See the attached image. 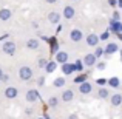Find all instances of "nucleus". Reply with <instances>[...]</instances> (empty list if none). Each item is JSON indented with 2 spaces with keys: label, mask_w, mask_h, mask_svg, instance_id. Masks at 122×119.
<instances>
[{
  "label": "nucleus",
  "mask_w": 122,
  "mask_h": 119,
  "mask_svg": "<svg viewBox=\"0 0 122 119\" xmlns=\"http://www.w3.org/2000/svg\"><path fill=\"white\" fill-rule=\"evenodd\" d=\"M19 76H20L22 80H30L33 78V70H31L30 67H22V68L19 70Z\"/></svg>",
  "instance_id": "f257e3e1"
},
{
  "label": "nucleus",
  "mask_w": 122,
  "mask_h": 119,
  "mask_svg": "<svg viewBox=\"0 0 122 119\" xmlns=\"http://www.w3.org/2000/svg\"><path fill=\"white\" fill-rule=\"evenodd\" d=\"M26 101L28 102H36L37 99H40V93L37 91V90H30V91H26Z\"/></svg>",
  "instance_id": "f03ea898"
},
{
  "label": "nucleus",
  "mask_w": 122,
  "mask_h": 119,
  "mask_svg": "<svg viewBox=\"0 0 122 119\" xmlns=\"http://www.w3.org/2000/svg\"><path fill=\"white\" fill-rule=\"evenodd\" d=\"M2 50H3V53H6V54H14L15 53V43L14 42H5Z\"/></svg>",
  "instance_id": "7ed1b4c3"
},
{
  "label": "nucleus",
  "mask_w": 122,
  "mask_h": 119,
  "mask_svg": "<svg viewBox=\"0 0 122 119\" xmlns=\"http://www.w3.org/2000/svg\"><path fill=\"white\" fill-rule=\"evenodd\" d=\"M17 94H19V91H17V88H15V87H8V88L5 90V96H6L8 99L17 98Z\"/></svg>",
  "instance_id": "20e7f679"
},
{
  "label": "nucleus",
  "mask_w": 122,
  "mask_h": 119,
  "mask_svg": "<svg viewBox=\"0 0 122 119\" xmlns=\"http://www.w3.org/2000/svg\"><path fill=\"white\" fill-rule=\"evenodd\" d=\"M96 59H97V57H96L94 54H86V56L83 57V63H85L86 67H93V65H96Z\"/></svg>",
  "instance_id": "39448f33"
},
{
  "label": "nucleus",
  "mask_w": 122,
  "mask_h": 119,
  "mask_svg": "<svg viewBox=\"0 0 122 119\" xmlns=\"http://www.w3.org/2000/svg\"><path fill=\"white\" fill-rule=\"evenodd\" d=\"M82 37H83V34H82L81 30H73L71 34H70V39H71L73 42H81Z\"/></svg>",
  "instance_id": "423d86ee"
},
{
  "label": "nucleus",
  "mask_w": 122,
  "mask_h": 119,
  "mask_svg": "<svg viewBox=\"0 0 122 119\" xmlns=\"http://www.w3.org/2000/svg\"><path fill=\"white\" fill-rule=\"evenodd\" d=\"M76 16V9L73 6H65L63 8V17L65 19H73Z\"/></svg>",
  "instance_id": "0eeeda50"
},
{
  "label": "nucleus",
  "mask_w": 122,
  "mask_h": 119,
  "mask_svg": "<svg viewBox=\"0 0 122 119\" xmlns=\"http://www.w3.org/2000/svg\"><path fill=\"white\" fill-rule=\"evenodd\" d=\"M91 90H93V87L90 85L88 82H83V83H81V87H79V91H81L82 94H90Z\"/></svg>",
  "instance_id": "6e6552de"
},
{
  "label": "nucleus",
  "mask_w": 122,
  "mask_h": 119,
  "mask_svg": "<svg viewBox=\"0 0 122 119\" xmlns=\"http://www.w3.org/2000/svg\"><path fill=\"white\" fill-rule=\"evenodd\" d=\"M56 60L59 63H66V60H68V54H66L65 51H59V53L56 54Z\"/></svg>",
  "instance_id": "1a4fd4ad"
},
{
  "label": "nucleus",
  "mask_w": 122,
  "mask_h": 119,
  "mask_svg": "<svg viewBox=\"0 0 122 119\" xmlns=\"http://www.w3.org/2000/svg\"><path fill=\"white\" fill-rule=\"evenodd\" d=\"M99 42V36H96V34H90V36H86V43L90 45V47H96Z\"/></svg>",
  "instance_id": "9d476101"
},
{
  "label": "nucleus",
  "mask_w": 122,
  "mask_h": 119,
  "mask_svg": "<svg viewBox=\"0 0 122 119\" xmlns=\"http://www.w3.org/2000/svg\"><path fill=\"white\" fill-rule=\"evenodd\" d=\"M60 98H62L63 102H70L73 98H74V93H73L71 90H65V91L62 93V96H60Z\"/></svg>",
  "instance_id": "9b49d317"
},
{
  "label": "nucleus",
  "mask_w": 122,
  "mask_h": 119,
  "mask_svg": "<svg viewBox=\"0 0 122 119\" xmlns=\"http://www.w3.org/2000/svg\"><path fill=\"white\" fill-rule=\"evenodd\" d=\"M74 71V65H71V63H62V73L63 74H71V73Z\"/></svg>",
  "instance_id": "f8f14e48"
},
{
  "label": "nucleus",
  "mask_w": 122,
  "mask_h": 119,
  "mask_svg": "<svg viewBox=\"0 0 122 119\" xmlns=\"http://www.w3.org/2000/svg\"><path fill=\"white\" fill-rule=\"evenodd\" d=\"M48 20L51 22V23H59V20H60V14L59 12H50V16H48Z\"/></svg>",
  "instance_id": "ddd939ff"
},
{
  "label": "nucleus",
  "mask_w": 122,
  "mask_h": 119,
  "mask_svg": "<svg viewBox=\"0 0 122 119\" xmlns=\"http://www.w3.org/2000/svg\"><path fill=\"white\" fill-rule=\"evenodd\" d=\"M56 67H57V60H51V62L46 63V67H45V71H46V73H53L54 70H56Z\"/></svg>",
  "instance_id": "4468645a"
},
{
  "label": "nucleus",
  "mask_w": 122,
  "mask_h": 119,
  "mask_svg": "<svg viewBox=\"0 0 122 119\" xmlns=\"http://www.w3.org/2000/svg\"><path fill=\"white\" fill-rule=\"evenodd\" d=\"M117 50H119L117 43H108V45H107V50H105V53H107V54H113V53H116Z\"/></svg>",
  "instance_id": "2eb2a0df"
},
{
  "label": "nucleus",
  "mask_w": 122,
  "mask_h": 119,
  "mask_svg": "<svg viewBox=\"0 0 122 119\" xmlns=\"http://www.w3.org/2000/svg\"><path fill=\"white\" fill-rule=\"evenodd\" d=\"M9 17H11V11H9L8 8L0 9V19H2V20H8Z\"/></svg>",
  "instance_id": "dca6fc26"
},
{
  "label": "nucleus",
  "mask_w": 122,
  "mask_h": 119,
  "mask_svg": "<svg viewBox=\"0 0 122 119\" xmlns=\"http://www.w3.org/2000/svg\"><path fill=\"white\" fill-rule=\"evenodd\" d=\"M26 47L30 48V50H37L39 48V40H36V39H30L26 42Z\"/></svg>",
  "instance_id": "f3484780"
},
{
  "label": "nucleus",
  "mask_w": 122,
  "mask_h": 119,
  "mask_svg": "<svg viewBox=\"0 0 122 119\" xmlns=\"http://www.w3.org/2000/svg\"><path fill=\"white\" fill-rule=\"evenodd\" d=\"M50 45H51V53H59V45H57V40H56V37H53V39H50Z\"/></svg>",
  "instance_id": "a211bd4d"
},
{
  "label": "nucleus",
  "mask_w": 122,
  "mask_h": 119,
  "mask_svg": "<svg viewBox=\"0 0 122 119\" xmlns=\"http://www.w3.org/2000/svg\"><path fill=\"white\" fill-rule=\"evenodd\" d=\"M121 102H122V96L121 94H113V98H111V105L117 107V105H121Z\"/></svg>",
  "instance_id": "6ab92c4d"
},
{
  "label": "nucleus",
  "mask_w": 122,
  "mask_h": 119,
  "mask_svg": "<svg viewBox=\"0 0 122 119\" xmlns=\"http://www.w3.org/2000/svg\"><path fill=\"white\" fill-rule=\"evenodd\" d=\"M121 26H122V25H121V23H119L117 20H111V25H110L111 31H114V33H117V31L121 30Z\"/></svg>",
  "instance_id": "aec40b11"
},
{
  "label": "nucleus",
  "mask_w": 122,
  "mask_h": 119,
  "mask_svg": "<svg viewBox=\"0 0 122 119\" xmlns=\"http://www.w3.org/2000/svg\"><path fill=\"white\" fill-rule=\"evenodd\" d=\"M53 85L56 87V88H60V87H63V85H65V79H63V78H57V79H54Z\"/></svg>",
  "instance_id": "412c9836"
},
{
  "label": "nucleus",
  "mask_w": 122,
  "mask_h": 119,
  "mask_svg": "<svg viewBox=\"0 0 122 119\" xmlns=\"http://www.w3.org/2000/svg\"><path fill=\"white\" fill-rule=\"evenodd\" d=\"M108 83H110L113 88H117V87L121 85V82H119V79H117V78H111V79H108Z\"/></svg>",
  "instance_id": "4be33fe9"
},
{
  "label": "nucleus",
  "mask_w": 122,
  "mask_h": 119,
  "mask_svg": "<svg viewBox=\"0 0 122 119\" xmlns=\"http://www.w3.org/2000/svg\"><path fill=\"white\" fill-rule=\"evenodd\" d=\"M108 96H110V93H108L107 88H99V98L101 99H105V98H108Z\"/></svg>",
  "instance_id": "5701e85b"
},
{
  "label": "nucleus",
  "mask_w": 122,
  "mask_h": 119,
  "mask_svg": "<svg viewBox=\"0 0 122 119\" xmlns=\"http://www.w3.org/2000/svg\"><path fill=\"white\" fill-rule=\"evenodd\" d=\"M88 78V74L86 73H83V74H81V76H77V78L74 79V83H83L85 82V79Z\"/></svg>",
  "instance_id": "b1692460"
},
{
  "label": "nucleus",
  "mask_w": 122,
  "mask_h": 119,
  "mask_svg": "<svg viewBox=\"0 0 122 119\" xmlns=\"http://www.w3.org/2000/svg\"><path fill=\"white\" fill-rule=\"evenodd\" d=\"M48 104H50V107H56V105H57V98H54V96L50 98V99H48Z\"/></svg>",
  "instance_id": "393cba45"
},
{
  "label": "nucleus",
  "mask_w": 122,
  "mask_h": 119,
  "mask_svg": "<svg viewBox=\"0 0 122 119\" xmlns=\"http://www.w3.org/2000/svg\"><path fill=\"white\" fill-rule=\"evenodd\" d=\"M104 53H105V51L102 50V48H96V51H94V56H96V57H101Z\"/></svg>",
  "instance_id": "a878e982"
},
{
  "label": "nucleus",
  "mask_w": 122,
  "mask_h": 119,
  "mask_svg": "<svg viewBox=\"0 0 122 119\" xmlns=\"http://www.w3.org/2000/svg\"><path fill=\"white\" fill-rule=\"evenodd\" d=\"M74 70L76 71H82V62L81 60H77V62L74 63Z\"/></svg>",
  "instance_id": "bb28decb"
},
{
  "label": "nucleus",
  "mask_w": 122,
  "mask_h": 119,
  "mask_svg": "<svg viewBox=\"0 0 122 119\" xmlns=\"http://www.w3.org/2000/svg\"><path fill=\"white\" fill-rule=\"evenodd\" d=\"M46 60H45V59H39V60H37V65H39L40 67V68H42V67H46Z\"/></svg>",
  "instance_id": "cd10ccee"
},
{
  "label": "nucleus",
  "mask_w": 122,
  "mask_h": 119,
  "mask_svg": "<svg viewBox=\"0 0 122 119\" xmlns=\"http://www.w3.org/2000/svg\"><path fill=\"white\" fill-rule=\"evenodd\" d=\"M43 83H45V78H43V76H40V78L37 79V85H39V87H43Z\"/></svg>",
  "instance_id": "c85d7f7f"
},
{
  "label": "nucleus",
  "mask_w": 122,
  "mask_h": 119,
  "mask_svg": "<svg viewBox=\"0 0 122 119\" xmlns=\"http://www.w3.org/2000/svg\"><path fill=\"white\" fill-rule=\"evenodd\" d=\"M108 37H110V33H104V34H101V40H107Z\"/></svg>",
  "instance_id": "c756f323"
},
{
  "label": "nucleus",
  "mask_w": 122,
  "mask_h": 119,
  "mask_svg": "<svg viewBox=\"0 0 122 119\" xmlns=\"http://www.w3.org/2000/svg\"><path fill=\"white\" fill-rule=\"evenodd\" d=\"M117 3H119V0H108V5H111V6H116Z\"/></svg>",
  "instance_id": "7c9ffc66"
},
{
  "label": "nucleus",
  "mask_w": 122,
  "mask_h": 119,
  "mask_svg": "<svg viewBox=\"0 0 122 119\" xmlns=\"http://www.w3.org/2000/svg\"><path fill=\"white\" fill-rule=\"evenodd\" d=\"M96 67H97L99 70H104V68H105V63H104V62H99V63H96Z\"/></svg>",
  "instance_id": "2f4dec72"
},
{
  "label": "nucleus",
  "mask_w": 122,
  "mask_h": 119,
  "mask_svg": "<svg viewBox=\"0 0 122 119\" xmlns=\"http://www.w3.org/2000/svg\"><path fill=\"white\" fill-rule=\"evenodd\" d=\"M96 82H97L99 85H104V83H107L108 80H105V79H102V78H101V79H97V80H96Z\"/></svg>",
  "instance_id": "473e14b6"
},
{
  "label": "nucleus",
  "mask_w": 122,
  "mask_h": 119,
  "mask_svg": "<svg viewBox=\"0 0 122 119\" xmlns=\"http://www.w3.org/2000/svg\"><path fill=\"white\" fill-rule=\"evenodd\" d=\"M113 17H114V20H117V19H119V14H117V12H114Z\"/></svg>",
  "instance_id": "72a5a7b5"
},
{
  "label": "nucleus",
  "mask_w": 122,
  "mask_h": 119,
  "mask_svg": "<svg viewBox=\"0 0 122 119\" xmlns=\"http://www.w3.org/2000/svg\"><path fill=\"white\" fill-rule=\"evenodd\" d=\"M5 39H8V34H5V36H2V37H0V42H2V40H5Z\"/></svg>",
  "instance_id": "f704fd0d"
},
{
  "label": "nucleus",
  "mask_w": 122,
  "mask_h": 119,
  "mask_svg": "<svg viewBox=\"0 0 122 119\" xmlns=\"http://www.w3.org/2000/svg\"><path fill=\"white\" fill-rule=\"evenodd\" d=\"M68 119H77V116H76V114H71V116H70Z\"/></svg>",
  "instance_id": "c9c22d12"
},
{
  "label": "nucleus",
  "mask_w": 122,
  "mask_h": 119,
  "mask_svg": "<svg viewBox=\"0 0 122 119\" xmlns=\"http://www.w3.org/2000/svg\"><path fill=\"white\" fill-rule=\"evenodd\" d=\"M46 2H48V3H56L57 0H46Z\"/></svg>",
  "instance_id": "e433bc0d"
},
{
  "label": "nucleus",
  "mask_w": 122,
  "mask_h": 119,
  "mask_svg": "<svg viewBox=\"0 0 122 119\" xmlns=\"http://www.w3.org/2000/svg\"><path fill=\"white\" fill-rule=\"evenodd\" d=\"M3 76H5V74H3V71L0 70V79H3Z\"/></svg>",
  "instance_id": "4c0bfd02"
},
{
  "label": "nucleus",
  "mask_w": 122,
  "mask_h": 119,
  "mask_svg": "<svg viewBox=\"0 0 122 119\" xmlns=\"http://www.w3.org/2000/svg\"><path fill=\"white\" fill-rule=\"evenodd\" d=\"M43 118H45V119H51L50 116H48V114H45V116H43Z\"/></svg>",
  "instance_id": "58836bf2"
},
{
  "label": "nucleus",
  "mask_w": 122,
  "mask_h": 119,
  "mask_svg": "<svg viewBox=\"0 0 122 119\" xmlns=\"http://www.w3.org/2000/svg\"><path fill=\"white\" fill-rule=\"evenodd\" d=\"M119 6H122V0H119Z\"/></svg>",
  "instance_id": "ea45409f"
},
{
  "label": "nucleus",
  "mask_w": 122,
  "mask_h": 119,
  "mask_svg": "<svg viewBox=\"0 0 122 119\" xmlns=\"http://www.w3.org/2000/svg\"><path fill=\"white\" fill-rule=\"evenodd\" d=\"M37 119H45V118H37Z\"/></svg>",
  "instance_id": "a19ab883"
},
{
  "label": "nucleus",
  "mask_w": 122,
  "mask_h": 119,
  "mask_svg": "<svg viewBox=\"0 0 122 119\" xmlns=\"http://www.w3.org/2000/svg\"><path fill=\"white\" fill-rule=\"evenodd\" d=\"M121 54H122V50H121Z\"/></svg>",
  "instance_id": "79ce46f5"
},
{
  "label": "nucleus",
  "mask_w": 122,
  "mask_h": 119,
  "mask_svg": "<svg viewBox=\"0 0 122 119\" xmlns=\"http://www.w3.org/2000/svg\"><path fill=\"white\" fill-rule=\"evenodd\" d=\"M121 31H122V26H121Z\"/></svg>",
  "instance_id": "37998d69"
},
{
  "label": "nucleus",
  "mask_w": 122,
  "mask_h": 119,
  "mask_svg": "<svg viewBox=\"0 0 122 119\" xmlns=\"http://www.w3.org/2000/svg\"><path fill=\"white\" fill-rule=\"evenodd\" d=\"M74 2H76V0H74Z\"/></svg>",
  "instance_id": "c03bdc74"
}]
</instances>
